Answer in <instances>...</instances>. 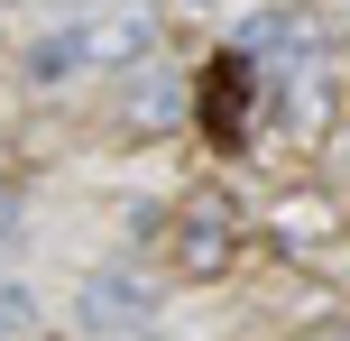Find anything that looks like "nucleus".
I'll return each instance as SVG.
<instances>
[{
    "instance_id": "nucleus-1",
    "label": "nucleus",
    "mask_w": 350,
    "mask_h": 341,
    "mask_svg": "<svg viewBox=\"0 0 350 341\" xmlns=\"http://www.w3.org/2000/svg\"><path fill=\"white\" fill-rule=\"evenodd\" d=\"M157 46V10L148 0H129V10H102L83 18V28H55L46 46H37V74H74V65H129V55Z\"/></svg>"
},
{
    "instance_id": "nucleus-2",
    "label": "nucleus",
    "mask_w": 350,
    "mask_h": 341,
    "mask_svg": "<svg viewBox=\"0 0 350 341\" xmlns=\"http://www.w3.org/2000/svg\"><path fill=\"white\" fill-rule=\"evenodd\" d=\"M193 120H203L212 148H249V120H258V65H249L240 46H221L203 65V83H193Z\"/></svg>"
},
{
    "instance_id": "nucleus-3",
    "label": "nucleus",
    "mask_w": 350,
    "mask_h": 341,
    "mask_svg": "<svg viewBox=\"0 0 350 341\" xmlns=\"http://www.w3.org/2000/svg\"><path fill=\"white\" fill-rule=\"evenodd\" d=\"M221 258H230V203L203 194V203H185V221H175V268H185V277H212Z\"/></svg>"
},
{
    "instance_id": "nucleus-4",
    "label": "nucleus",
    "mask_w": 350,
    "mask_h": 341,
    "mask_svg": "<svg viewBox=\"0 0 350 341\" xmlns=\"http://www.w3.org/2000/svg\"><path fill=\"white\" fill-rule=\"evenodd\" d=\"M277 240H286V249H295V240L323 249V240H341V213H332L323 194H286V203H277Z\"/></svg>"
},
{
    "instance_id": "nucleus-5",
    "label": "nucleus",
    "mask_w": 350,
    "mask_h": 341,
    "mask_svg": "<svg viewBox=\"0 0 350 341\" xmlns=\"http://www.w3.org/2000/svg\"><path fill=\"white\" fill-rule=\"evenodd\" d=\"M129 314H148V286H129V277H102L83 295V323H129Z\"/></svg>"
},
{
    "instance_id": "nucleus-6",
    "label": "nucleus",
    "mask_w": 350,
    "mask_h": 341,
    "mask_svg": "<svg viewBox=\"0 0 350 341\" xmlns=\"http://www.w3.org/2000/svg\"><path fill=\"white\" fill-rule=\"evenodd\" d=\"M18 332H28V295L0 286V341H18Z\"/></svg>"
},
{
    "instance_id": "nucleus-7",
    "label": "nucleus",
    "mask_w": 350,
    "mask_h": 341,
    "mask_svg": "<svg viewBox=\"0 0 350 341\" xmlns=\"http://www.w3.org/2000/svg\"><path fill=\"white\" fill-rule=\"evenodd\" d=\"M18 240V185H0V249Z\"/></svg>"
}]
</instances>
